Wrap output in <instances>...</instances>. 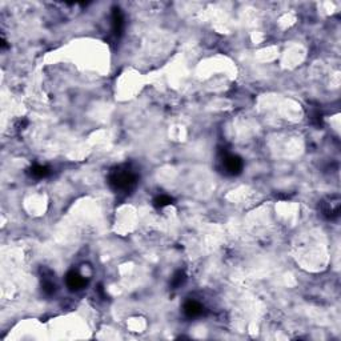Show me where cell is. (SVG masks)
I'll use <instances>...</instances> for the list:
<instances>
[{"instance_id": "6", "label": "cell", "mask_w": 341, "mask_h": 341, "mask_svg": "<svg viewBox=\"0 0 341 341\" xmlns=\"http://www.w3.org/2000/svg\"><path fill=\"white\" fill-rule=\"evenodd\" d=\"M123 28H124V16L122 10L119 7H115L112 10V30L116 36H122Z\"/></svg>"}, {"instance_id": "5", "label": "cell", "mask_w": 341, "mask_h": 341, "mask_svg": "<svg viewBox=\"0 0 341 341\" xmlns=\"http://www.w3.org/2000/svg\"><path fill=\"white\" fill-rule=\"evenodd\" d=\"M183 311L185 313V316L189 317V319H196V317H200L201 315H204V306L196 300H188L185 301Z\"/></svg>"}, {"instance_id": "1", "label": "cell", "mask_w": 341, "mask_h": 341, "mask_svg": "<svg viewBox=\"0 0 341 341\" xmlns=\"http://www.w3.org/2000/svg\"><path fill=\"white\" fill-rule=\"evenodd\" d=\"M108 183L115 191L128 192L138 183V173L132 171V168L124 164L113 168L108 176Z\"/></svg>"}, {"instance_id": "3", "label": "cell", "mask_w": 341, "mask_h": 341, "mask_svg": "<svg viewBox=\"0 0 341 341\" xmlns=\"http://www.w3.org/2000/svg\"><path fill=\"white\" fill-rule=\"evenodd\" d=\"M321 215L326 219H336L340 212V199L339 197H331L328 201H323L320 205Z\"/></svg>"}, {"instance_id": "2", "label": "cell", "mask_w": 341, "mask_h": 341, "mask_svg": "<svg viewBox=\"0 0 341 341\" xmlns=\"http://www.w3.org/2000/svg\"><path fill=\"white\" fill-rule=\"evenodd\" d=\"M221 163H223V168H224L225 173L231 175V176H236V175L241 173L243 165H244L243 160L239 156L227 152L221 156Z\"/></svg>"}, {"instance_id": "9", "label": "cell", "mask_w": 341, "mask_h": 341, "mask_svg": "<svg viewBox=\"0 0 341 341\" xmlns=\"http://www.w3.org/2000/svg\"><path fill=\"white\" fill-rule=\"evenodd\" d=\"M41 287H43L44 293H47V295H52V293H55V290H56V284L54 283L52 279H48V277H43Z\"/></svg>"}, {"instance_id": "10", "label": "cell", "mask_w": 341, "mask_h": 341, "mask_svg": "<svg viewBox=\"0 0 341 341\" xmlns=\"http://www.w3.org/2000/svg\"><path fill=\"white\" fill-rule=\"evenodd\" d=\"M172 201L173 199L171 196H168V195H160V196H158L155 199L153 204H155L156 208H164V207H167L169 204H172Z\"/></svg>"}, {"instance_id": "7", "label": "cell", "mask_w": 341, "mask_h": 341, "mask_svg": "<svg viewBox=\"0 0 341 341\" xmlns=\"http://www.w3.org/2000/svg\"><path fill=\"white\" fill-rule=\"evenodd\" d=\"M50 173H51L50 168L46 167V165H40V164H35L34 167H31L30 168V175L35 179L47 178Z\"/></svg>"}, {"instance_id": "4", "label": "cell", "mask_w": 341, "mask_h": 341, "mask_svg": "<svg viewBox=\"0 0 341 341\" xmlns=\"http://www.w3.org/2000/svg\"><path fill=\"white\" fill-rule=\"evenodd\" d=\"M66 284L71 290H80L86 287L87 281L79 272L71 270L66 276Z\"/></svg>"}, {"instance_id": "8", "label": "cell", "mask_w": 341, "mask_h": 341, "mask_svg": "<svg viewBox=\"0 0 341 341\" xmlns=\"http://www.w3.org/2000/svg\"><path fill=\"white\" fill-rule=\"evenodd\" d=\"M185 280H187V276L184 273V270H178V272L172 276V279H171V287H172V289H178L179 287H181V285L185 283Z\"/></svg>"}]
</instances>
